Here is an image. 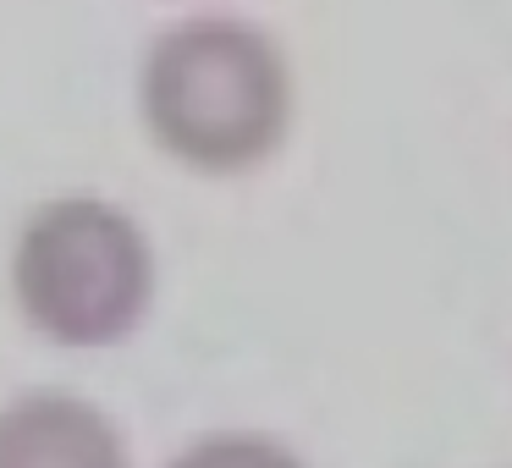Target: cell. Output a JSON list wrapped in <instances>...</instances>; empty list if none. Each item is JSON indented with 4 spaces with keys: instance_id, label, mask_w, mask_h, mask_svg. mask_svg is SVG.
I'll return each instance as SVG.
<instances>
[{
    "instance_id": "1",
    "label": "cell",
    "mask_w": 512,
    "mask_h": 468,
    "mask_svg": "<svg viewBox=\"0 0 512 468\" xmlns=\"http://www.w3.org/2000/svg\"><path fill=\"white\" fill-rule=\"evenodd\" d=\"M138 116L182 171H259L298 116L292 56L248 17H182L160 28L138 61Z\"/></svg>"
},
{
    "instance_id": "2",
    "label": "cell",
    "mask_w": 512,
    "mask_h": 468,
    "mask_svg": "<svg viewBox=\"0 0 512 468\" xmlns=\"http://www.w3.org/2000/svg\"><path fill=\"white\" fill-rule=\"evenodd\" d=\"M23 320L61 347H116L155 303L149 232L111 199L67 193L28 215L12 254Z\"/></svg>"
},
{
    "instance_id": "3",
    "label": "cell",
    "mask_w": 512,
    "mask_h": 468,
    "mask_svg": "<svg viewBox=\"0 0 512 468\" xmlns=\"http://www.w3.org/2000/svg\"><path fill=\"white\" fill-rule=\"evenodd\" d=\"M0 468H127V446L94 402L34 391L0 408Z\"/></svg>"
},
{
    "instance_id": "4",
    "label": "cell",
    "mask_w": 512,
    "mask_h": 468,
    "mask_svg": "<svg viewBox=\"0 0 512 468\" xmlns=\"http://www.w3.org/2000/svg\"><path fill=\"white\" fill-rule=\"evenodd\" d=\"M166 468H309V463L292 446H281L276 435L215 430V435H199L188 452H177Z\"/></svg>"
}]
</instances>
